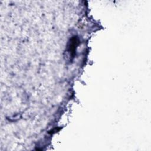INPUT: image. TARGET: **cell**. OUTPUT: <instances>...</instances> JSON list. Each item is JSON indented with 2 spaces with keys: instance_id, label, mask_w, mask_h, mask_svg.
Here are the masks:
<instances>
[{
  "instance_id": "obj_1",
  "label": "cell",
  "mask_w": 151,
  "mask_h": 151,
  "mask_svg": "<svg viewBox=\"0 0 151 151\" xmlns=\"http://www.w3.org/2000/svg\"><path fill=\"white\" fill-rule=\"evenodd\" d=\"M77 44H78V40L76 37H74L70 40V42H69V44L68 46V51L70 53V57L71 58H73L74 56Z\"/></svg>"
}]
</instances>
